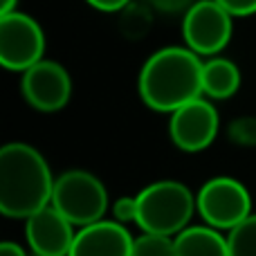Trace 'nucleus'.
Segmentation results:
<instances>
[{
    "instance_id": "f257e3e1",
    "label": "nucleus",
    "mask_w": 256,
    "mask_h": 256,
    "mask_svg": "<svg viewBox=\"0 0 256 256\" xmlns=\"http://www.w3.org/2000/svg\"><path fill=\"white\" fill-rule=\"evenodd\" d=\"M202 56L186 45L158 50L140 70V99L150 110L171 115L184 104L202 97Z\"/></svg>"
},
{
    "instance_id": "f03ea898",
    "label": "nucleus",
    "mask_w": 256,
    "mask_h": 256,
    "mask_svg": "<svg viewBox=\"0 0 256 256\" xmlns=\"http://www.w3.org/2000/svg\"><path fill=\"white\" fill-rule=\"evenodd\" d=\"M54 178L48 160L25 142H9L0 148V212L7 218L27 220L52 204Z\"/></svg>"
},
{
    "instance_id": "7ed1b4c3",
    "label": "nucleus",
    "mask_w": 256,
    "mask_h": 256,
    "mask_svg": "<svg viewBox=\"0 0 256 256\" xmlns=\"http://www.w3.org/2000/svg\"><path fill=\"white\" fill-rule=\"evenodd\" d=\"M137 198V222L142 232L162 236H178L186 230L198 212L196 196L178 180H158L146 184Z\"/></svg>"
},
{
    "instance_id": "20e7f679",
    "label": "nucleus",
    "mask_w": 256,
    "mask_h": 256,
    "mask_svg": "<svg viewBox=\"0 0 256 256\" xmlns=\"http://www.w3.org/2000/svg\"><path fill=\"white\" fill-rule=\"evenodd\" d=\"M52 207L74 227L104 220L108 212V191L97 176L84 168H70L54 180Z\"/></svg>"
},
{
    "instance_id": "39448f33",
    "label": "nucleus",
    "mask_w": 256,
    "mask_h": 256,
    "mask_svg": "<svg viewBox=\"0 0 256 256\" xmlns=\"http://www.w3.org/2000/svg\"><path fill=\"white\" fill-rule=\"evenodd\" d=\"M196 207L204 225L220 232H232L248 216H252V196L243 182L220 176L200 186Z\"/></svg>"
},
{
    "instance_id": "423d86ee",
    "label": "nucleus",
    "mask_w": 256,
    "mask_h": 256,
    "mask_svg": "<svg viewBox=\"0 0 256 256\" xmlns=\"http://www.w3.org/2000/svg\"><path fill=\"white\" fill-rule=\"evenodd\" d=\"M234 16L218 0H198L184 14V43L198 56H218L232 40Z\"/></svg>"
},
{
    "instance_id": "0eeeda50",
    "label": "nucleus",
    "mask_w": 256,
    "mask_h": 256,
    "mask_svg": "<svg viewBox=\"0 0 256 256\" xmlns=\"http://www.w3.org/2000/svg\"><path fill=\"white\" fill-rule=\"evenodd\" d=\"M45 54V34L27 14H0V66L9 72H25Z\"/></svg>"
},
{
    "instance_id": "6e6552de",
    "label": "nucleus",
    "mask_w": 256,
    "mask_h": 256,
    "mask_svg": "<svg viewBox=\"0 0 256 256\" xmlns=\"http://www.w3.org/2000/svg\"><path fill=\"white\" fill-rule=\"evenodd\" d=\"M220 128L218 110L209 99L198 97L171 112L168 135L171 142L184 153H200L214 144Z\"/></svg>"
},
{
    "instance_id": "1a4fd4ad",
    "label": "nucleus",
    "mask_w": 256,
    "mask_h": 256,
    "mask_svg": "<svg viewBox=\"0 0 256 256\" xmlns=\"http://www.w3.org/2000/svg\"><path fill=\"white\" fill-rule=\"evenodd\" d=\"M22 97L34 110L56 112L68 106L72 97V79L56 61H38L22 72Z\"/></svg>"
},
{
    "instance_id": "9d476101",
    "label": "nucleus",
    "mask_w": 256,
    "mask_h": 256,
    "mask_svg": "<svg viewBox=\"0 0 256 256\" xmlns=\"http://www.w3.org/2000/svg\"><path fill=\"white\" fill-rule=\"evenodd\" d=\"M74 236V225L52 204L25 220V238L34 256H68Z\"/></svg>"
},
{
    "instance_id": "9b49d317",
    "label": "nucleus",
    "mask_w": 256,
    "mask_h": 256,
    "mask_svg": "<svg viewBox=\"0 0 256 256\" xmlns=\"http://www.w3.org/2000/svg\"><path fill=\"white\" fill-rule=\"evenodd\" d=\"M135 238L126 225L112 220H99L92 225L79 227L74 243L68 256H132Z\"/></svg>"
},
{
    "instance_id": "f8f14e48",
    "label": "nucleus",
    "mask_w": 256,
    "mask_h": 256,
    "mask_svg": "<svg viewBox=\"0 0 256 256\" xmlns=\"http://www.w3.org/2000/svg\"><path fill=\"white\" fill-rule=\"evenodd\" d=\"M176 256H230V243L220 230L189 225L176 236Z\"/></svg>"
},
{
    "instance_id": "ddd939ff",
    "label": "nucleus",
    "mask_w": 256,
    "mask_h": 256,
    "mask_svg": "<svg viewBox=\"0 0 256 256\" xmlns=\"http://www.w3.org/2000/svg\"><path fill=\"white\" fill-rule=\"evenodd\" d=\"M240 88V70L234 61L209 56L202 66V97L230 99Z\"/></svg>"
},
{
    "instance_id": "4468645a",
    "label": "nucleus",
    "mask_w": 256,
    "mask_h": 256,
    "mask_svg": "<svg viewBox=\"0 0 256 256\" xmlns=\"http://www.w3.org/2000/svg\"><path fill=\"white\" fill-rule=\"evenodd\" d=\"M230 256H256V214L248 216L227 236Z\"/></svg>"
},
{
    "instance_id": "2eb2a0df",
    "label": "nucleus",
    "mask_w": 256,
    "mask_h": 256,
    "mask_svg": "<svg viewBox=\"0 0 256 256\" xmlns=\"http://www.w3.org/2000/svg\"><path fill=\"white\" fill-rule=\"evenodd\" d=\"M132 256H176V236L142 232L132 243Z\"/></svg>"
},
{
    "instance_id": "dca6fc26",
    "label": "nucleus",
    "mask_w": 256,
    "mask_h": 256,
    "mask_svg": "<svg viewBox=\"0 0 256 256\" xmlns=\"http://www.w3.org/2000/svg\"><path fill=\"white\" fill-rule=\"evenodd\" d=\"M112 218L122 225L126 222H137V198L135 196H124V198L115 200L112 204Z\"/></svg>"
},
{
    "instance_id": "f3484780",
    "label": "nucleus",
    "mask_w": 256,
    "mask_h": 256,
    "mask_svg": "<svg viewBox=\"0 0 256 256\" xmlns=\"http://www.w3.org/2000/svg\"><path fill=\"white\" fill-rule=\"evenodd\" d=\"M218 2H220L234 18L254 16L256 14V0H218Z\"/></svg>"
},
{
    "instance_id": "a211bd4d",
    "label": "nucleus",
    "mask_w": 256,
    "mask_h": 256,
    "mask_svg": "<svg viewBox=\"0 0 256 256\" xmlns=\"http://www.w3.org/2000/svg\"><path fill=\"white\" fill-rule=\"evenodd\" d=\"M88 4H92L99 12H120L122 7H126L130 0H86Z\"/></svg>"
},
{
    "instance_id": "6ab92c4d",
    "label": "nucleus",
    "mask_w": 256,
    "mask_h": 256,
    "mask_svg": "<svg viewBox=\"0 0 256 256\" xmlns=\"http://www.w3.org/2000/svg\"><path fill=\"white\" fill-rule=\"evenodd\" d=\"M0 256H27V254L18 243H14V240H4V243L0 245Z\"/></svg>"
},
{
    "instance_id": "aec40b11",
    "label": "nucleus",
    "mask_w": 256,
    "mask_h": 256,
    "mask_svg": "<svg viewBox=\"0 0 256 256\" xmlns=\"http://www.w3.org/2000/svg\"><path fill=\"white\" fill-rule=\"evenodd\" d=\"M16 4H18V0H0V14L16 12Z\"/></svg>"
}]
</instances>
